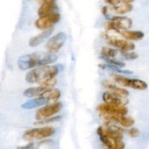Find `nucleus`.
<instances>
[{
	"mask_svg": "<svg viewBox=\"0 0 149 149\" xmlns=\"http://www.w3.org/2000/svg\"><path fill=\"white\" fill-rule=\"evenodd\" d=\"M102 84L106 88H107L109 91H111V93H113L116 95H119L122 97H126L129 95V92L127 90L117 87L114 83L109 81V80L103 79L102 81Z\"/></svg>",
	"mask_w": 149,
	"mask_h": 149,
	"instance_id": "nucleus-14",
	"label": "nucleus"
},
{
	"mask_svg": "<svg viewBox=\"0 0 149 149\" xmlns=\"http://www.w3.org/2000/svg\"><path fill=\"white\" fill-rule=\"evenodd\" d=\"M39 96L47 98L49 102H55L61 97V92L58 89L50 88L44 91Z\"/></svg>",
	"mask_w": 149,
	"mask_h": 149,
	"instance_id": "nucleus-18",
	"label": "nucleus"
},
{
	"mask_svg": "<svg viewBox=\"0 0 149 149\" xmlns=\"http://www.w3.org/2000/svg\"><path fill=\"white\" fill-rule=\"evenodd\" d=\"M128 133L132 138H135V137H138L140 134L139 130H138L137 128H132V129L128 131Z\"/></svg>",
	"mask_w": 149,
	"mask_h": 149,
	"instance_id": "nucleus-27",
	"label": "nucleus"
},
{
	"mask_svg": "<svg viewBox=\"0 0 149 149\" xmlns=\"http://www.w3.org/2000/svg\"><path fill=\"white\" fill-rule=\"evenodd\" d=\"M55 132V130L52 127H43L26 131L23 134V138L26 141H29L42 140L52 136Z\"/></svg>",
	"mask_w": 149,
	"mask_h": 149,
	"instance_id": "nucleus-3",
	"label": "nucleus"
},
{
	"mask_svg": "<svg viewBox=\"0 0 149 149\" xmlns=\"http://www.w3.org/2000/svg\"><path fill=\"white\" fill-rule=\"evenodd\" d=\"M60 19H61V15L59 13H51L40 16L35 22V26L37 29L42 30L48 29L56 24Z\"/></svg>",
	"mask_w": 149,
	"mask_h": 149,
	"instance_id": "nucleus-6",
	"label": "nucleus"
},
{
	"mask_svg": "<svg viewBox=\"0 0 149 149\" xmlns=\"http://www.w3.org/2000/svg\"><path fill=\"white\" fill-rule=\"evenodd\" d=\"M108 7H103V8H102V13H103V14L105 16H106V17H107L108 16Z\"/></svg>",
	"mask_w": 149,
	"mask_h": 149,
	"instance_id": "nucleus-29",
	"label": "nucleus"
},
{
	"mask_svg": "<svg viewBox=\"0 0 149 149\" xmlns=\"http://www.w3.org/2000/svg\"><path fill=\"white\" fill-rule=\"evenodd\" d=\"M119 33L122 35L125 38L129 40H141L143 38L144 33L142 31H127L122 30Z\"/></svg>",
	"mask_w": 149,
	"mask_h": 149,
	"instance_id": "nucleus-19",
	"label": "nucleus"
},
{
	"mask_svg": "<svg viewBox=\"0 0 149 149\" xmlns=\"http://www.w3.org/2000/svg\"><path fill=\"white\" fill-rule=\"evenodd\" d=\"M100 141L107 148L110 149H122L125 147V143L120 139L108 136H100Z\"/></svg>",
	"mask_w": 149,
	"mask_h": 149,
	"instance_id": "nucleus-15",
	"label": "nucleus"
},
{
	"mask_svg": "<svg viewBox=\"0 0 149 149\" xmlns=\"http://www.w3.org/2000/svg\"><path fill=\"white\" fill-rule=\"evenodd\" d=\"M67 39V36L63 32L57 33L49 39L46 45V48L49 52H56L63 47Z\"/></svg>",
	"mask_w": 149,
	"mask_h": 149,
	"instance_id": "nucleus-9",
	"label": "nucleus"
},
{
	"mask_svg": "<svg viewBox=\"0 0 149 149\" xmlns=\"http://www.w3.org/2000/svg\"><path fill=\"white\" fill-rule=\"evenodd\" d=\"M53 31H54V28H49V29H46L45 31L41 33L40 34L31 38L29 42V45H30L31 47H36L38 46V45H39L42 42H43L45 39H47V38L52 34Z\"/></svg>",
	"mask_w": 149,
	"mask_h": 149,
	"instance_id": "nucleus-16",
	"label": "nucleus"
},
{
	"mask_svg": "<svg viewBox=\"0 0 149 149\" xmlns=\"http://www.w3.org/2000/svg\"><path fill=\"white\" fill-rule=\"evenodd\" d=\"M98 66L100 67V68H102V69L110 70V71H113L117 73H121V74H132V72L131 71L121 69V67H119L117 66V65H112V64H110V63L100 64Z\"/></svg>",
	"mask_w": 149,
	"mask_h": 149,
	"instance_id": "nucleus-21",
	"label": "nucleus"
},
{
	"mask_svg": "<svg viewBox=\"0 0 149 149\" xmlns=\"http://www.w3.org/2000/svg\"><path fill=\"white\" fill-rule=\"evenodd\" d=\"M61 119V116H54L52 118H47V119H42V120H38L37 122L35 123V125H45V124L50 123V122H56V121H59Z\"/></svg>",
	"mask_w": 149,
	"mask_h": 149,
	"instance_id": "nucleus-25",
	"label": "nucleus"
},
{
	"mask_svg": "<svg viewBox=\"0 0 149 149\" xmlns=\"http://www.w3.org/2000/svg\"><path fill=\"white\" fill-rule=\"evenodd\" d=\"M105 120L109 122H116L125 127H131L135 124L132 119L130 117H126L124 115H113V116H103Z\"/></svg>",
	"mask_w": 149,
	"mask_h": 149,
	"instance_id": "nucleus-12",
	"label": "nucleus"
},
{
	"mask_svg": "<svg viewBox=\"0 0 149 149\" xmlns=\"http://www.w3.org/2000/svg\"><path fill=\"white\" fill-rule=\"evenodd\" d=\"M132 22L130 18L124 16H115L112 17L110 22L106 23L108 30H115L120 32V30H126L132 26Z\"/></svg>",
	"mask_w": 149,
	"mask_h": 149,
	"instance_id": "nucleus-5",
	"label": "nucleus"
},
{
	"mask_svg": "<svg viewBox=\"0 0 149 149\" xmlns=\"http://www.w3.org/2000/svg\"><path fill=\"white\" fill-rule=\"evenodd\" d=\"M97 111L103 116H113V115H125L127 113V109L125 106H118L114 105L104 103L97 106Z\"/></svg>",
	"mask_w": 149,
	"mask_h": 149,
	"instance_id": "nucleus-7",
	"label": "nucleus"
},
{
	"mask_svg": "<svg viewBox=\"0 0 149 149\" xmlns=\"http://www.w3.org/2000/svg\"><path fill=\"white\" fill-rule=\"evenodd\" d=\"M103 58L108 63L117 65V66L121 67V68H123V67L125 66V63L121 62V61H115V60L112 59L111 58Z\"/></svg>",
	"mask_w": 149,
	"mask_h": 149,
	"instance_id": "nucleus-26",
	"label": "nucleus"
},
{
	"mask_svg": "<svg viewBox=\"0 0 149 149\" xmlns=\"http://www.w3.org/2000/svg\"><path fill=\"white\" fill-rule=\"evenodd\" d=\"M121 55L126 60H135L138 58V54L133 52H129V51L121 50Z\"/></svg>",
	"mask_w": 149,
	"mask_h": 149,
	"instance_id": "nucleus-24",
	"label": "nucleus"
},
{
	"mask_svg": "<svg viewBox=\"0 0 149 149\" xmlns=\"http://www.w3.org/2000/svg\"><path fill=\"white\" fill-rule=\"evenodd\" d=\"M124 2H127V3H131L132 1H134V0H122Z\"/></svg>",
	"mask_w": 149,
	"mask_h": 149,
	"instance_id": "nucleus-31",
	"label": "nucleus"
},
{
	"mask_svg": "<svg viewBox=\"0 0 149 149\" xmlns=\"http://www.w3.org/2000/svg\"><path fill=\"white\" fill-rule=\"evenodd\" d=\"M113 10L117 14H125L132 10V5L130 3L125 2L124 4H119L118 5L113 6Z\"/></svg>",
	"mask_w": 149,
	"mask_h": 149,
	"instance_id": "nucleus-22",
	"label": "nucleus"
},
{
	"mask_svg": "<svg viewBox=\"0 0 149 149\" xmlns=\"http://www.w3.org/2000/svg\"><path fill=\"white\" fill-rule=\"evenodd\" d=\"M122 98L124 97L116 95L112 93H109V92H106L103 95V99L105 103L114 105V106H125L128 103V101L123 100Z\"/></svg>",
	"mask_w": 149,
	"mask_h": 149,
	"instance_id": "nucleus-13",
	"label": "nucleus"
},
{
	"mask_svg": "<svg viewBox=\"0 0 149 149\" xmlns=\"http://www.w3.org/2000/svg\"><path fill=\"white\" fill-rule=\"evenodd\" d=\"M56 83V79L52 78L51 79L46 80V81L41 82L39 87H31V88L26 90L24 91V93H23V95L25 96H26V97H33V96L39 95L41 93H43L46 90L52 88Z\"/></svg>",
	"mask_w": 149,
	"mask_h": 149,
	"instance_id": "nucleus-8",
	"label": "nucleus"
},
{
	"mask_svg": "<svg viewBox=\"0 0 149 149\" xmlns=\"http://www.w3.org/2000/svg\"><path fill=\"white\" fill-rule=\"evenodd\" d=\"M121 1H122V0H105V1H106V2L109 3V4H111V5H113V6L118 5V4L120 3Z\"/></svg>",
	"mask_w": 149,
	"mask_h": 149,
	"instance_id": "nucleus-28",
	"label": "nucleus"
},
{
	"mask_svg": "<svg viewBox=\"0 0 149 149\" xmlns=\"http://www.w3.org/2000/svg\"><path fill=\"white\" fill-rule=\"evenodd\" d=\"M56 9L57 5L55 2L43 3L38 10V15L39 16H42L44 15L49 14V13H52Z\"/></svg>",
	"mask_w": 149,
	"mask_h": 149,
	"instance_id": "nucleus-20",
	"label": "nucleus"
},
{
	"mask_svg": "<svg viewBox=\"0 0 149 149\" xmlns=\"http://www.w3.org/2000/svg\"><path fill=\"white\" fill-rule=\"evenodd\" d=\"M117 53V50L107 47H103L101 49V55L103 56L102 58H114Z\"/></svg>",
	"mask_w": 149,
	"mask_h": 149,
	"instance_id": "nucleus-23",
	"label": "nucleus"
},
{
	"mask_svg": "<svg viewBox=\"0 0 149 149\" xmlns=\"http://www.w3.org/2000/svg\"><path fill=\"white\" fill-rule=\"evenodd\" d=\"M48 103H49V101L47 98L39 96V97H36V98L31 99V100L26 101V103L21 105V108L24 109H34V108L42 106Z\"/></svg>",
	"mask_w": 149,
	"mask_h": 149,
	"instance_id": "nucleus-17",
	"label": "nucleus"
},
{
	"mask_svg": "<svg viewBox=\"0 0 149 149\" xmlns=\"http://www.w3.org/2000/svg\"><path fill=\"white\" fill-rule=\"evenodd\" d=\"M58 57L54 52H35L20 57L17 61L20 69L27 70L36 66H42L55 62Z\"/></svg>",
	"mask_w": 149,
	"mask_h": 149,
	"instance_id": "nucleus-1",
	"label": "nucleus"
},
{
	"mask_svg": "<svg viewBox=\"0 0 149 149\" xmlns=\"http://www.w3.org/2000/svg\"><path fill=\"white\" fill-rule=\"evenodd\" d=\"M57 66L42 65L29 71L26 76V80L29 83L42 82L54 78L58 73Z\"/></svg>",
	"mask_w": 149,
	"mask_h": 149,
	"instance_id": "nucleus-2",
	"label": "nucleus"
},
{
	"mask_svg": "<svg viewBox=\"0 0 149 149\" xmlns=\"http://www.w3.org/2000/svg\"><path fill=\"white\" fill-rule=\"evenodd\" d=\"M55 0H42V4L43 3H49V2H55Z\"/></svg>",
	"mask_w": 149,
	"mask_h": 149,
	"instance_id": "nucleus-30",
	"label": "nucleus"
},
{
	"mask_svg": "<svg viewBox=\"0 0 149 149\" xmlns=\"http://www.w3.org/2000/svg\"><path fill=\"white\" fill-rule=\"evenodd\" d=\"M62 107V103H56L42 108L36 111V119L37 120H42V119L49 118L50 116L55 115V113H58L61 110Z\"/></svg>",
	"mask_w": 149,
	"mask_h": 149,
	"instance_id": "nucleus-10",
	"label": "nucleus"
},
{
	"mask_svg": "<svg viewBox=\"0 0 149 149\" xmlns=\"http://www.w3.org/2000/svg\"><path fill=\"white\" fill-rule=\"evenodd\" d=\"M112 77L113 78L114 81L123 87H131V88L136 89V90H144L147 89L148 84L145 81L139 79H132L124 77L122 76L117 75V74H112Z\"/></svg>",
	"mask_w": 149,
	"mask_h": 149,
	"instance_id": "nucleus-4",
	"label": "nucleus"
},
{
	"mask_svg": "<svg viewBox=\"0 0 149 149\" xmlns=\"http://www.w3.org/2000/svg\"><path fill=\"white\" fill-rule=\"evenodd\" d=\"M106 39L108 41V43L115 47L120 49L122 51H130L132 50L135 48V45L132 42H130L128 41L123 40V39H119L116 37H112V36H106Z\"/></svg>",
	"mask_w": 149,
	"mask_h": 149,
	"instance_id": "nucleus-11",
	"label": "nucleus"
}]
</instances>
